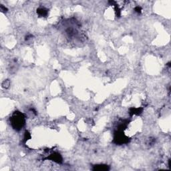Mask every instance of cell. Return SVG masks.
Segmentation results:
<instances>
[{
  "mask_svg": "<svg viewBox=\"0 0 171 171\" xmlns=\"http://www.w3.org/2000/svg\"><path fill=\"white\" fill-rule=\"evenodd\" d=\"M10 121L13 128L17 130V131H20V129H21L25 124L24 116H23V114L19 112H15L12 115V116L10 118Z\"/></svg>",
  "mask_w": 171,
  "mask_h": 171,
  "instance_id": "obj_1",
  "label": "cell"
},
{
  "mask_svg": "<svg viewBox=\"0 0 171 171\" xmlns=\"http://www.w3.org/2000/svg\"><path fill=\"white\" fill-rule=\"evenodd\" d=\"M94 170H108V166H104V165H100L95 166Z\"/></svg>",
  "mask_w": 171,
  "mask_h": 171,
  "instance_id": "obj_2",
  "label": "cell"
}]
</instances>
